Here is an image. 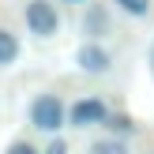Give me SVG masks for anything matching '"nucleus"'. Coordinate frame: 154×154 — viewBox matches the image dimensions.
<instances>
[{"instance_id": "obj_1", "label": "nucleus", "mask_w": 154, "mask_h": 154, "mask_svg": "<svg viewBox=\"0 0 154 154\" xmlns=\"http://www.w3.org/2000/svg\"><path fill=\"white\" fill-rule=\"evenodd\" d=\"M30 124H34L38 132H53L57 135V128L64 124V102H60L57 94H38L34 102H30Z\"/></svg>"}, {"instance_id": "obj_6", "label": "nucleus", "mask_w": 154, "mask_h": 154, "mask_svg": "<svg viewBox=\"0 0 154 154\" xmlns=\"http://www.w3.org/2000/svg\"><path fill=\"white\" fill-rule=\"evenodd\" d=\"M15 57H19V42H15V34H11V30H4V26H0V68H4V64H11Z\"/></svg>"}, {"instance_id": "obj_12", "label": "nucleus", "mask_w": 154, "mask_h": 154, "mask_svg": "<svg viewBox=\"0 0 154 154\" xmlns=\"http://www.w3.org/2000/svg\"><path fill=\"white\" fill-rule=\"evenodd\" d=\"M147 60H150V72H154V45H150V57H147Z\"/></svg>"}, {"instance_id": "obj_8", "label": "nucleus", "mask_w": 154, "mask_h": 154, "mask_svg": "<svg viewBox=\"0 0 154 154\" xmlns=\"http://www.w3.org/2000/svg\"><path fill=\"white\" fill-rule=\"evenodd\" d=\"M117 8H120L124 15H135V19H139V15L150 11V0H117Z\"/></svg>"}, {"instance_id": "obj_2", "label": "nucleus", "mask_w": 154, "mask_h": 154, "mask_svg": "<svg viewBox=\"0 0 154 154\" xmlns=\"http://www.w3.org/2000/svg\"><path fill=\"white\" fill-rule=\"evenodd\" d=\"M26 26L38 38H53L60 30V15H57V8L49 0H30L26 4Z\"/></svg>"}, {"instance_id": "obj_5", "label": "nucleus", "mask_w": 154, "mask_h": 154, "mask_svg": "<svg viewBox=\"0 0 154 154\" xmlns=\"http://www.w3.org/2000/svg\"><path fill=\"white\" fill-rule=\"evenodd\" d=\"M79 26H83V34H87V38H105V34H109V11H105L102 4H87Z\"/></svg>"}, {"instance_id": "obj_10", "label": "nucleus", "mask_w": 154, "mask_h": 154, "mask_svg": "<svg viewBox=\"0 0 154 154\" xmlns=\"http://www.w3.org/2000/svg\"><path fill=\"white\" fill-rule=\"evenodd\" d=\"M8 154H38V150L30 147V143H23V139H19V143H11V147H8Z\"/></svg>"}, {"instance_id": "obj_3", "label": "nucleus", "mask_w": 154, "mask_h": 154, "mask_svg": "<svg viewBox=\"0 0 154 154\" xmlns=\"http://www.w3.org/2000/svg\"><path fill=\"white\" fill-rule=\"evenodd\" d=\"M102 120H109V109H105L102 98H79L68 109V124H75V128H90V124H102Z\"/></svg>"}, {"instance_id": "obj_4", "label": "nucleus", "mask_w": 154, "mask_h": 154, "mask_svg": "<svg viewBox=\"0 0 154 154\" xmlns=\"http://www.w3.org/2000/svg\"><path fill=\"white\" fill-rule=\"evenodd\" d=\"M75 64H79L87 75H105V72L113 68V57H109V49H102V45L87 42L79 53H75Z\"/></svg>"}, {"instance_id": "obj_7", "label": "nucleus", "mask_w": 154, "mask_h": 154, "mask_svg": "<svg viewBox=\"0 0 154 154\" xmlns=\"http://www.w3.org/2000/svg\"><path fill=\"white\" fill-rule=\"evenodd\" d=\"M87 154H128V147L120 139H98V143H90Z\"/></svg>"}, {"instance_id": "obj_9", "label": "nucleus", "mask_w": 154, "mask_h": 154, "mask_svg": "<svg viewBox=\"0 0 154 154\" xmlns=\"http://www.w3.org/2000/svg\"><path fill=\"white\" fill-rule=\"evenodd\" d=\"M105 128H113V132H132V120H128V117H109Z\"/></svg>"}, {"instance_id": "obj_11", "label": "nucleus", "mask_w": 154, "mask_h": 154, "mask_svg": "<svg viewBox=\"0 0 154 154\" xmlns=\"http://www.w3.org/2000/svg\"><path fill=\"white\" fill-rule=\"evenodd\" d=\"M45 154H68V143L64 139H53L49 147H45Z\"/></svg>"}]
</instances>
